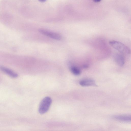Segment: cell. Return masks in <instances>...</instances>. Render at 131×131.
Instances as JSON below:
<instances>
[{
	"label": "cell",
	"mask_w": 131,
	"mask_h": 131,
	"mask_svg": "<svg viewBox=\"0 0 131 131\" xmlns=\"http://www.w3.org/2000/svg\"><path fill=\"white\" fill-rule=\"evenodd\" d=\"M71 72L74 75H79L81 73L80 69L78 67L75 66H71L70 68Z\"/></svg>",
	"instance_id": "ba28073f"
},
{
	"label": "cell",
	"mask_w": 131,
	"mask_h": 131,
	"mask_svg": "<svg viewBox=\"0 0 131 131\" xmlns=\"http://www.w3.org/2000/svg\"><path fill=\"white\" fill-rule=\"evenodd\" d=\"M39 31L41 34L56 40H59L62 39V37L60 35L55 32L42 29H39Z\"/></svg>",
	"instance_id": "3957f363"
},
{
	"label": "cell",
	"mask_w": 131,
	"mask_h": 131,
	"mask_svg": "<svg viewBox=\"0 0 131 131\" xmlns=\"http://www.w3.org/2000/svg\"><path fill=\"white\" fill-rule=\"evenodd\" d=\"M52 101L50 97L47 96L44 97L40 103L38 109L39 113L43 114L47 112L49 110Z\"/></svg>",
	"instance_id": "7a4b0ae2"
},
{
	"label": "cell",
	"mask_w": 131,
	"mask_h": 131,
	"mask_svg": "<svg viewBox=\"0 0 131 131\" xmlns=\"http://www.w3.org/2000/svg\"><path fill=\"white\" fill-rule=\"evenodd\" d=\"M0 70L12 77L16 78L18 76V75L16 73L5 67L0 66Z\"/></svg>",
	"instance_id": "52a82bcc"
},
{
	"label": "cell",
	"mask_w": 131,
	"mask_h": 131,
	"mask_svg": "<svg viewBox=\"0 0 131 131\" xmlns=\"http://www.w3.org/2000/svg\"><path fill=\"white\" fill-rule=\"evenodd\" d=\"M113 118L116 120L122 122H129L131 121V116L129 115H116L113 116Z\"/></svg>",
	"instance_id": "8992f818"
},
{
	"label": "cell",
	"mask_w": 131,
	"mask_h": 131,
	"mask_svg": "<svg viewBox=\"0 0 131 131\" xmlns=\"http://www.w3.org/2000/svg\"><path fill=\"white\" fill-rule=\"evenodd\" d=\"M110 45L121 53L129 54L130 50L129 48L124 44L119 41L112 40L109 41Z\"/></svg>",
	"instance_id": "6da1fadb"
},
{
	"label": "cell",
	"mask_w": 131,
	"mask_h": 131,
	"mask_svg": "<svg viewBox=\"0 0 131 131\" xmlns=\"http://www.w3.org/2000/svg\"><path fill=\"white\" fill-rule=\"evenodd\" d=\"M113 58L115 62L120 67L123 66L125 62V58L122 54L116 53L114 54Z\"/></svg>",
	"instance_id": "277c9868"
},
{
	"label": "cell",
	"mask_w": 131,
	"mask_h": 131,
	"mask_svg": "<svg viewBox=\"0 0 131 131\" xmlns=\"http://www.w3.org/2000/svg\"><path fill=\"white\" fill-rule=\"evenodd\" d=\"M79 84L82 86H97L95 81L90 78L85 79L81 80L79 82Z\"/></svg>",
	"instance_id": "5b68a950"
},
{
	"label": "cell",
	"mask_w": 131,
	"mask_h": 131,
	"mask_svg": "<svg viewBox=\"0 0 131 131\" xmlns=\"http://www.w3.org/2000/svg\"><path fill=\"white\" fill-rule=\"evenodd\" d=\"M93 1L95 2H100L101 0H93Z\"/></svg>",
	"instance_id": "9c48e42d"
},
{
	"label": "cell",
	"mask_w": 131,
	"mask_h": 131,
	"mask_svg": "<svg viewBox=\"0 0 131 131\" xmlns=\"http://www.w3.org/2000/svg\"><path fill=\"white\" fill-rule=\"evenodd\" d=\"M38 1L41 2H45L46 0H38Z\"/></svg>",
	"instance_id": "30bf717a"
}]
</instances>
